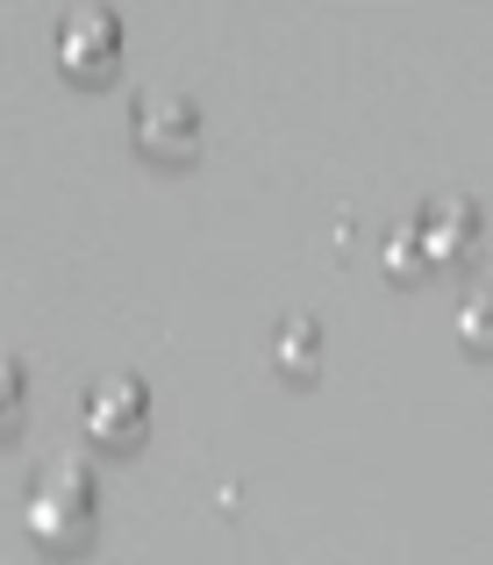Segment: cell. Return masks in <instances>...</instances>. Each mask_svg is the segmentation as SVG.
Wrapping results in <instances>:
<instances>
[{"label": "cell", "instance_id": "2", "mask_svg": "<svg viewBox=\"0 0 493 565\" xmlns=\"http://www.w3.org/2000/svg\"><path fill=\"white\" fill-rule=\"evenodd\" d=\"M137 137L151 143V151H193V143H201V108H193V94L143 86L137 94Z\"/></svg>", "mask_w": 493, "mask_h": 565}, {"label": "cell", "instance_id": "6", "mask_svg": "<svg viewBox=\"0 0 493 565\" xmlns=\"http://www.w3.org/2000/svg\"><path fill=\"white\" fill-rule=\"evenodd\" d=\"M272 351H279L287 365H315V351H322V322H315V316H287V322L272 330Z\"/></svg>", "mask_w": 493, "mask_h": 565}, {"label": "cell", "instance_id": "3", "mask_svg": "<svg viewBox=\"0 0 493 565\" xmlns=\"http://www.w3.org/2000/svg\"><path fill=\"white\" fill-rule=\"evenodd\" d=\"M143 415H151V386L137 373H108L86 386V423L100 429V437H137Z\"/></svg>", "mask_w": 493, "mask_h": 565}, {"label": "cell", "instance_id": "5", "mask_svg": "<svg viewBox=\"0 0 493 565\" xmlns=\"http://www.w3.org/2000/svg\"><path fill=\"white\" fill-rule=\"evenodd\" d=\"M415 236H422V250H465L472 236H480V201L472 193H437V201L422 207V222H415Z\"/></svg>", "mask_w": 493, "mask_h": 565}, {"label": "cell", "instance_id": "9", "mask_svg": "<svg viewBox=\"0 0 493 565\" xmlns=\"http://www.w3.org/2000/svg\"><path fill=\"white\" fill-rule=\"evenodd\" d=\"M14 408H22V365H14L8 351H0V423H8Z\"/></svg>", "mask_w": 493, "mask_h": 565}, {"label": "cell", "instance_id": "4", "mask_svg": "<svg viewBox=\"0 0 493 565\" xmlns=\"http://www.w3.org/2000/svg\"><path fill=\"white\" fill-rule=\"evenodd\" d=\"M115 43H122V22L108 8H65V22H57V57L65 65H108Z\"/></svg>", "mask_w": 493, "mask_h": 565}, {"label": "cell", "instance_id": "8", "mask_svg": "<svg viewBox=\"0 0 493 565\" xmlns=\"http://www.w3.org/2000/svg\"><path fill=\"white\" fill-rule=\"evenodd\" d=\"M386 265H394V273H415V265H422V236H415V222H386Z\"/></svg>", "mask_w": 493, "mask_h": 565}, {"label": "cell", "instance_id": "1", "mask_svg": "<svg viewBox=\"0 0 493 565\" xmlns=\"http://www.w3.org/2000/svg\"><path fill=\"white\" fill-rule=\"evenodd\" d=\"M86 515H94V472H86L79 458L43 466L36 487H29V530H36V537H79Z\"/></svg>", "mask_w": 493, "mask_h": 565}, {"label": "cell", "instance_id": "7", "mask_svg": "<svg viewBox=\"0 0 493 565\" xmlns=\"http://www.w3.org/2000/svg\"><path fill=\"white\" fill-rule=\"evenodd\" d=\"M458 337L465 344H493V287H472L458 301Z\"/></svg>", "mask_w": 493, "mask_h": 565}]
</instances>
